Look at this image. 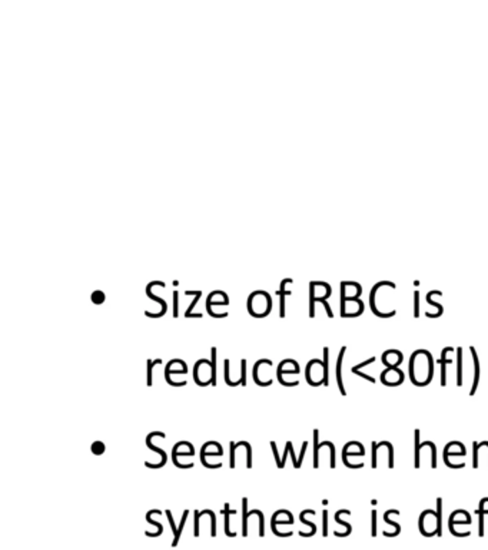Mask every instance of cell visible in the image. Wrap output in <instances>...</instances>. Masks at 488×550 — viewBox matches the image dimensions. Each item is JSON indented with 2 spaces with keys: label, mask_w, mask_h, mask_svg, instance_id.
<instances>
[{
  "label": "cell",
  "mask_w": 488,
  "mask_h": 550,
  "mask_svg": "<svg viewBox=\"0 0 488 550\" xmlns=\"http://www.w3.org/2000/svg\"><path fill=\"white\" fill-rule=\"evenodd\" d=\"M239 382H241L242 387L246 386V360L245 359L241 360V379H239Z\"/></svg>",
  "instance_id": "26"
},
{
  "label": "cell",
  "mask_w": 488,
  "mask_h": 550,
  "mask_svg": "<svg viewBox=\"0 0 488 550\" xmlns=\"http://www.w3.org/2000/svg\"><path fill=\"white\" fill-rule=\"evenodd\" d=\"M371 446H372V457H371V466H372V469H377V466H378V452L381 448H387L388 450V467L390 469H394V466H395V460H394V447H393V444L390 443V441H381V443H375V441H372L371 443Z\"/></svg>",
  "instance_id": "7"
},
{
  "label": "cell",
  "mask_w": 488,
  "mask_h": 550,
  "mask_svg": "<svg viewBox=\"0 0 488 550\" xmlns=\"http://www.w3.org/2000/svg\"><path fill=\"white\" fill-rule=\"evenodd\" d=\"M457 386H462V348H457Z\"/></svg>",
  "instance_id": "18"
},
{
  "label": "cell",
  "mask_w": 488,
  "mask_h": 550,
  "mask_svg": "<svg viewBox=\"0 0 488 550\" xmlns=\"http://www.w3.org/2000/svg\"><path fill=\"white\" fill-rule=\"evenodd\" d=\"M385 368H393V367H400L404 361V356L400 349H387V352L382 353L381 357Z\"/></svg>",
  "instance_id": "10"
},
{
  "label": "cell",
  "mask_w": 488,
  "mask_h": 550,
  "mask_svg": "<svg viewBox=\"0 0 488 550\" xmlns=\"http://www.w3.org/2000/svg\"><path fill=\"white\" fill-rule=\"evenodd\" d=\"M354 374H356V376H358V377H361V379H365L367 382H370V383H372V384H374V383L377 382V380H375L374 377H371V376H368V374H365V372H363V371H355Z\"/></svg>",
  "instance_id": "35"
},
{
  "label": "cell",
  "mask_w": 488,
  "mask_h": 550,
  "mask_svg": "<svg viewBox=\"0 0 488 550\" xmlns=\"http://www.w3.org/2000/svg\"><path fill=\"white\" fill-rule=\"evenodd\" d=\"M443 523V498H436V512L424 510L420 516V531L424 536H441Z\"/></svg>",
  "instance_id": "3"
},
{
  "label": "cell",
  "mask_w": 488,
  "mask_h": 550,
  "mask_svg": "<svg viewBox=\"0 0 488 550\" xmlns=\"http://www.w3.org/2000/svg\"><path fill=\"white\" fill-rule=\"evenodd\" d=\"M290 455V448H288V446L285 444V452H284V456H282V460H281V464H282V469L285 467V462H287V456Z\"/></svg>",
  "instance_id": "39"
},
{
  "label": "cell",
  "mask_w": 488,
  "mask_h": 550,
  "mask_svg": "<svg viewBox=\"0 0 488 550\" xmlns=\"http://www.w3.org/2000/svg\"><path fill=\"white\" fill-rule=\"evenodd\" d=\"M271 447H272V453H274V457H275V463H276V466H278V469H282V464H281V457H279V455H278V448H276V443L275 441H271Z\"/></svg>",
  "instance_id": "33"
},
{
  "label": "cell",
  "mask_w": 488,
  "mask_h": 550,
  "mask_svg": "<svg viewBox=\"0 0 488 550\" xmlns=\"http://www.w3.org/2000/svg\"><path fill=\"white\" fill-rule=\"evenodd\" d=\"M329 348H324V360L314 359L306 364L305 368V379L306 383L313 387H320V386H328L329 384Z\"/></svg>",
  "instance_id": "2"
},
{
  "label": "cell",
  "mask_w": 488,
  "mask_h": 550,
  "mask_svg": "<svg viewBox=\"0 0 488 550\" xmlns=\"http://www.w3.org/2000/svg\"><path fill=\"white\" fill-rule=\"evenodd\" d=\"M420 294H418V291H416L414 292V317L417 318L418 317V306H420Z\"/></svg>",
  "instance_id": "37"
},
{
  "label": "cell",
  "mask_w": 488,
  "mask_h": 550,
  "mask_svg": "<svg viewBox=\"0 0 488 550\" xmlns=\"http://www.w3.org/2000/svg\"><path fill=\"white\" fill-rule=\"evenodd\" d=\"M229 366H230V363H229V360L226 359V360L223 361V367H225V383H226L229 387H237V386L241 384V382H239V380H238V382H233V380H230V377H229Z\"/></svg>",
  "instance_id": "23"
},
{
  "label": "cell",
  "mask_w": 488,
  "mask_h": 550,
  "mask_svg": "<svg viewBox=\"0 0 488 550\" xmlns=\"http://www.w3.org/2000/svg\"><path fill=\"white\" fill-rule=\"evenodd\" d=\"M405 380V372L400 367H393V368H385L381 372V383L388 386V387H397L401 386Z\"/></svg>",
  "instance_id": "5"
},
{
  "label": "cell",
  "mask_w": 488,
  "mask_h": 550,
  "mask_svg": "<svg viewBox=\"0 0 488 550\" xmlns=\"http://www.w3.org/2000/svg\"><path fill=\"white\" fill-rule=\"evenodd\" d=\"M222 513L225 514V535H226V536H230V537H237V533H235V532H230V531H229V516H230V514H237L238 512H237V510H230V509H229V503H225V509L222 510Z\"/></svg>",
  "instance_id": "17"
},
{
  "label": "cell",
  "mask_w": 488,
  "mask_h": 550,
  "mask_svg": "<svg viewBox=\"0 0 488 550\" xmlns=\"http://www.w3.org/2000/svg\"><path fill=\"white\" fill-rule=\"evenodd\" d=\"M364 313V303L359 298H348L341 301L343 317H358Z\"/></svg>",
  "instance_id": "6"
},
{
  "label": "cell",
  "mask_w": 488,
  "mask_h": 550,
  "mask_svg": "<svg viewBox=\"0 0 488 550\" xmlns=\"http://www.w3.org/2000/svg\"><path fill=\"white\" fill-rule=\"evenodd\" d=\"M345 353H347V347H343L340 354H338V360H337V384H338V390L343 395H347V391L344 387V379H343V363H344Z\"/></svg>",
  "instance_id": "14"
},
{
  "label": "cell",
  "mask_w": 488,
  "mask_h": 550,
  "mask_svg": "<svg viewBox=\"0 0 488 550\" xmlns=\"http://www.w3.org/2000/svg\"><path fill=\"white\" fill-rule=\"evenodd\" d=\"M152 514H153V510H150V512H148V514H146V520L150 523V524H153V526H157L158 528V532L157 533H149V532H146V536H149V537H158L162 532H164V526L161 523H158V521H155L152 519Z\"/></svg>",
  "instance_id": "20"
},
{
  "label": "cell",
  "mask_w": 488,
  "mask_h": 550,
  "mask_svg": "<svg viewBox=\"0 0 488 550\" xmlns=\"http://www.w3.org/2000/svg\"><path fill=\"white\" fill-rule=\"evenodd\" d=\"M242 513H244V524H242V536H246L248 535V532H246V529H248V523H246V520H248V517L249 516H252V514H258V517H260V536L261 537H264V535H265V520H264V513L261 512V510H252V512H248V498L246 497H244L242 498Z\"/></svg>",
  "instance_id": "8"
},
{
  "label": "cell",
  "mask_w": 488,
  "mask_h": 550,
  "mask_svg": "<svg viewBox=\"0 0 488 550\" xmlns=\"http://www.w3.org/2000/svg\"><path fill=\"white\" fill-rule=\"evenodd\" d=\"M211 353H212V359H211V367H212V384L211 386H214V387H217V384H218V376H217V372H218V370H217V361H218V349H217V347H212V349H211Z\"/></svg>",
  "instance_id": "19"
},
{
  "label": "cell",
  "mask_w": 488,
  "mask_h": 550,
  "mask_svg": "<svg viewBox=\"0 0 488 550\" xmlns=\"http://www.w3.org/2000/svg\"><path fill=\"white\" fill-rule=\"evenodd\" d=\"M90 450H92V452H93L95 455H102V453L105 452V444L102 443V441H95V443L92 444Z\"/></svg>",
  "instance_id": "28"
},
{
  "label": "cell",
  "mask_w": 488,
  "mask_h": 550,
  "mask_svg": "<svg viewBox=\"0 0 488 550\" xmlns=\"http://www.w3.org/2000/svg\"><path fill=\"white\" fill-rule=\"evenodd\" d=\"M414 444H416V452H414V467L420 469L421 467V450H420V430L417 429L414 432Z\"/></svg>",
  "instance_id": "16"
},
{
  "label": "cell",
  "mask_w": 488,
  "mask_h": 550,
  "mask_svg": "<svg viewBox=\"0 0 488 550\" xmlns=\"http://www.w3.org/2000/svg\"><path fill=\"white\" fill-rule=\"evenodd\" d=\"M371 524H372L371 533H372V536H377V510H372V513H371Z\"/></svg>",
  "instance_id": "34"
},
{
  "label": "cell",
  "mask_w": 488,
  "mask_h": 550,
  "mask_svg": "<svg viewBox=\"0 0 488 550\" xmlns=\"http://www.w3.org/2000/svg\"><path fill=\"white\" fill-rule=\"evenodd\" d=\"M318 437H320V430L315 429L314 430V467L318 469L320 467V450L322 447H328L329 452H331V469H336L337 466V459H336V446L331 441H324V443H318Z\"/></svg>",
  "instance_id": "4"
},
{
  "label": "cell",
  "mask_w": 488,
  "mask_h": 550,
  "mask_svg": "<svg viewBox=\"0 0 488 550\" xmlns=\"http://www.w3.org/2000/svg\"><path fill=\"white\" fill-rule=\"evenodd\" d=\"M470 352H471V357H473V363H474V380H473V386H471V391L470 395H474L478 384H480V377H481V364H480V359L478 354L475 352L474 347H470Z\"/></svg>",
  "instance_id": "13"
},
{
  "label": "cell",
  "mask_w": 488,
  "mask_h": 550,
  "mask_svg": "<svg viewBox=\"0 0 488 550\" xmlns=\"http://www.w3.org/2000/svg\"><path fill=\"white\" fill-rule=\"evenodd\" d=\"M391 514H400V512H398V510H388V512H385V514H384V521H385V523H388L390 526H393V528L400 533V532H401L400 524L395 523V521H393V520L390 519Z\"/></svg>",
  "instance_id": "22"
},
{
  "label": "cell",
  "mask_w": 488,
  "mask_h": 550,
  "mask_svg": "<svg viewBox=\"0 0 488 550\" xmlns=\"http://www.w3.org/2000/svg\"><path fill=\"white\" fill-rule=\"evenodd\" d=\"M237 443L230 441V457H229V467L235 469V450H237Z\"/></svg>",
  "instance_id": "25"
},
{
  "label": "cell",
  "mask_w": 488,
  "mask_h": 550,
  "mask_svg": "<svg viewBox=\"0 0 488 550\" xmlns=\"http://www.w3.org/2000/svg\"><path fill=\"white\" fill-rule=\"evenodd\" d=\"M375 363V357L372 356V357H370L368 360H365L364 363H359V364H356V366H354L352 368H351V371H358V370H363V368H365V367H368V366H371V364H374Z\"/></svg>",
  "instance_id": "27"
},
{
  "label": "cell",
  "mask_w": 488,
  "mask_h": 550,
  "mask_svg": "<svg viewBox=\"0 0 488 550\" xmlns=\"http://www.w3.org/2000/svg\"><path fill=\"white\" fill-rule=\"evenodd\" d=\"M427 303H428V304H431V306H434L436 310H439V313H436V315H435V317H440V315L443 314V311H444L443 306H441V304H439V303L432 301V295H431V292L427 295Z\"/></svg>",
  "instance_id": "29"
},
{
  "label": "cell",
  "mask_w": 488,
  "mask_h": 550,
  "mask_svg": "<svg viewBox=\"0 0 488 550\" xmlns=\"http://www.w3.org/2000/svg\"><path fill=\"white\" fill-rule=\"evenodd\" d=\"M336 521H337V523H340V524H343L344 528H347V535H349V533H351V531H352L351 524H349V523H347V521H344V520L341 519V510H340V512H337V514H336Z\"/></svg>",
  "instance_id": "32"
},
{
  "label": "cell",
  "mask_w": 488,
  "mask_h": 550,
  "mask_svg": "<svg viewBox=\"0 0 488 550\" xmlns=\"http://www.w3.org/2000/svg\"><path fill=\"white\" fill-rule=\"evenodd\" d=\"M322 523H324V532H322V535L326 536V535H328V512H326V510L322 512Z\"/></svg>",
  "instance_id": "36"
},
{
  "label": "cell",
  "mask_w": 488,
  "mask_h": 550,
  "mask_svg": "<svg viewBox=\"0 0 488 550\" xmlns=\"http://www.w3.org/2000/svg\"><path fill=\"white\" fill-rule=\"evenodd\" d=\"M485 503H488V497L481 498L480 506H478V509L475 510V514L480 516V523H478V526H480V536H484V516L488 514V509H485Z\"/></svg>",
  "instance_id": "15"
},
{
  "label": "cell",
  "mask_w": 488,
  "mask_h": 550,
  "mask_svg": "<svg viewBox=\"0 0 488 550\" xmlns=\"http://www.w3.org/2000/svg\"><path fill=\"white\" fill-rule=\"evenodd\" d=\"M155 436H164V437H166V434L162 433V432H152V433H149V434L146 436V446H148L149 450H153V452H157V453L161 456L162 463H159V464H152V463H148V462H146L145 466L149 467V469H161V467H164V466L166 464V462H168V456H166V453L164 452V450L159 448V447H157L155 444L152 443V439L155 437Z\"/></svg>",
  "instance_id": "9"
},
{
  "label": "cell",
  "mask_w": 488,
  "mask_h": 550,
  "mask_svg": "<svg viewBox=\"0 0 488 550\" xmlns=\"http://www.w3.org/2000/svg\"><path fill=\"white\" fill-rule=\"evenodd\" d=\"M448 353H454V348L451 347H446L441 353V359L436 361L441 366V386L446 387L447 386V366L452 364V359L448 357Z\"/></svg>",
  "instance_id": "12"
},
{
  "label": "cell",
  "mask_w": 488,
  "mask_h": 550,
  "mask_svg": "<svg viewBox=\"0 0 488 550\" xmlns=\"http://www.w3.org/2000/svg\"><path fill=\"white\" fill-rule=\"evenodd\" d=\"M287 446H288V448H290V455H291V457H292V464H294V467H295V469H301L299 460L297 459L295 452H294V446H292V443H291V441H287Z\"/></svg>",
  "instance_id": "30"
},
{
  "label": "cell",
  "mask_w": 488,
  "mask_h": 550,
  "mask_svg": "<svg viewBox=\"0 0 488 550\" xmlns=\"http://www.w3.org/2000/svg\"><path fill=\"white\" fill-rule=\"evenodd\" d=\"M188 514H189V510H185V512H184V514H182V519H181V526L178 528V535H176V537H175V539H173V542H172V546H173V547L178 544L179 539H181V532L184 531V526H185V521H187V519H188Z\"/></svg>",
  "instance_id": "24"
},
{
  "label": "cell",
  "mask_w": 488,
  "mask_h": 550,
  "mask_svg": "<svg viewBox=\"0 0 488 550\" xmlns=\"http://www.w3.org/2000/svg\"><path fill=\"white\" fill-rule=\"evenodd\" d=\"M409 380L414 386L425 387L434 377V359L427 349H417L409 359Z\"/></svg>",
  "instance_id": "1"
},
{
  "label": "cell",
  "mask_w": 488,
  "mask_h": 550,
  "mask_svg": "<svg viewBox=\"0 0 488 550\" xmlns=\"http://www.w3.org/2000/svg\"><path fill=\"white\" fill-rule=\"evenodd\" d=\"M466 455H467L466 446L459 441H451L444 448V459H450L452 456L454 457H464Z\"/></svg>",
  "instance_id": "11"
},
{
  "label": "cell",
  "mask_w": 488,
  "mask_h": 550,
  "mask_svg": "<svg viewBox=\"0 0 488 550\" xmlns=\"http://www.w3.org/2000/svg\"><path fill=\"white\" fill-rule=\"evenodd\" d=\"M158 364H162V360L161 359H157V360H148V363H146V366H148V372H146V386L148 387H152V370H153V367L155 366H158Z\"/></svg>",
  "instance_id": "21"
},
{
  "label": "cell",
  "mask_w": 488,
  "mask_h": 550,
  "mask_svg": "<svg viewBox=\"0 0 488 550\" xmlns=\"http://www.w3.org/2000/svg\"><path fill=\"white\" fill-rule=\"evenodd\" d=\"M166 513V516H168V519H169V523H171V529H172V532H173V535H175V537H176V535H178V529H176V526H175V521H173V517H172V513H171V510H166L165 512Z\"/></svg>",
  "instance_id": "38"
},
{
  "label": "cell",
  "mask_w": 488,
  "mask_h": 550,
  "mask_svg": "<svg viewBox=\"0 0 488 550\" xmlns=\"http://www.w3.org/2000/svg\"><path fill=\"white\" fill-rule=\"evenodd\" d=\"M305 516H306V510H304V512L301 513V516H299V520H301L304 524H306V526H310V528L313 529V535H315V532H317L315 524H314V523H311L310 520H306V519H305Z\"/></svg>",
  "instance_id": "31"
}]
</instances>
